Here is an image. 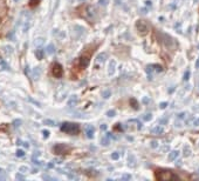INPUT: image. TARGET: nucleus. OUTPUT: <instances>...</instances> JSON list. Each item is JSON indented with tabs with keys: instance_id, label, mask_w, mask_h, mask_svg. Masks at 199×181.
Wrapping results in <instances>:
<instances>
[{
	"instance_id": "nucleus-26",
	"label": "nucleus",
	"mask_w": 199,
	"mask_h": 181,
	"mask_svg": "<svg viewBox=\"0 0 199 181\" xmlns=\"http://www.w3.org/2000/svg\"><path fill=\"white\" fill-rule=\"evenodd\" d=\"M151 119H152V114L151 113H147V114L143 115V120L144 121H150Z\"/></svg>"
},
{
	"instance_id": "nucleus-10",
	"label": "nucleus",
	"mask_w": 199,
	"mask_h": 181,
	"mask_svg": "<svg viewBox=\"0 0 199 181\" xmlns=\"http://www.w3.org/2000/svg\"><path fill=\"white\" fill-rule=\"evenodd\" d=\"M89 61H90V58L88 55H82L80 59H79V64L81 68H85L87 66L89 65Z\"/></svg>"
},
{
	"instance_id": "nucleus-3",
	"label": "nucleus",
	"mask_w": 199,
	"mask_h": 181,
	"mask_svg": "<svg viewBox=\"0 0 199 181\" xmlns=\"http://www.w3.org/2000/svg\"><path fill=\"white\" fill-rule=\"evenodd\" d=\"M61 131L67 133V134H71V135H75L80 132V127L77 124H71V122H65L62 126H61Z\"/></svg>"
},
{
	"instance_id": "nucleus-9",
	"label": "nucleus",
	"mask_w": 199,
	"mask_h": 181,
	"mask_svg": "<svg viewBox=\"0 0 199 181\" xmlns=\"http://www.w3.org/2000/svg\"><path fill=\"white\" fill-rule=\"evenodd\" d=\"M77 101H79V98H77V95L73 94V95H70V97H69V99L67 100V105H68V107H69V108H73L74 106H76Z\"/></svg>"
},
{
	"instance_id": "nucleus-21",
	"label": "nucleus",
	"mask_w": 199,
	"mask_h": 181,
	"mask_svg": "<svg viewBox=\"0 0 199 181\" xmlns=\"http://www.w3.org/2000/svg\"><path fill=\"white\" fill-rule=\"evenodd\" d=\"M150 67H151L152 71H157V72H162L163 71V67L161 65H150Z\"/></svg>"
},
{
	"instance_id": "nucleus-54",
	"label": "nucleus",
	"mask_w": 199,
	"mask_h": 181,
	"mask_svg": "<svg viewBox=\"0 0 199 181\" xmlns=\"http://www.w3.org/2000/svg\"><path fill=\"white\" fill-rule=\"evenodd\" d=\"M32 173H34V174H35V173H38V169H36V168H34L33 171H32Z\"/></svg>"
},
{
	"instance_id": "nucleus-39",
	"label": "nucleus",
	"mask_w": 199,
	"mask_h": 181,
	"mask_svg": "<svg viewBox=\"0 0 199 181\" xmlns=\"http://www.w3.org/2000/svg\"><path fill=\"white\" fill-rule=\"evenodd\" d=\"M15 179H17V180H24V179H25V177H24L22 174H20V173H18L17 175H15Z\"/></svg>"
},
{
	"instance_id": "nucleus-12",
	"label": "nucleus",
	"mask_w": 199,
	"mask_h": 181,
	"mask_svg": "<svg viewBox=\"0 0 199 181\" xmlns=\"http://www.w3.org/2000/svg\"><path fill=\"white\" fill-rule=\"evenodd\" d=\"M115 71H116V61H115V60H111V61L109 63V66H108V74H109V75H114Z\"/></svg>"
},
{
	"instance_id": "nucleus-17",
	"label": "nucleus",
	"mask_w": 199,
	"mask_h": 181,
	"mask_svg": "<svg viewBox=\"0 0 199 181\" xmlns=\"http://www.w3.org/2000/svg\"><path fill=\"white\" fill-rule=\"evenodd\" d=\"M35 55H36V58H38L39 60L43 59V49L41 48V47H39V48L36 49V52H35Z\"/></svg>"
},
{
	"instance_id": "nucleus-29",
	"label": "nucleus",
	"mask_w": 199,
	"mask_h": 181,
	"mask_svg": "<svg viewBox=\"0 0 199 181\" xmlns=\"http://www.w3.org/2000/svg\"><path fill=\"white\" fill-rule=\"evenodd\" d=\"M190 154H191L190 147H189V146H185V148H184V155H185V156H189Z\"/></svg>"
},
{
	"instance_id": "nucleus-58",
	"label": "nucleus",
	"mask_w": 199,
	"mask_h": 181,
	"mask_svg": "<svg viewBox=\"0 0 199 181\" xmlns=\"http://www.w3.org/2000/svg\"><path fill=\"white\" fill-rule=\"evenodd\" d=\"M198 48H199V44H198Z\"/></svg>"
},
{
	"instance_id": "nucleus-25",
	"label": "nucleus",
	"mask_w": 199,
	"mask_h": 181,
	"mask_svg": "<svg viewBox=\"0 0 199 181\" xmlns=\"http://www.w3.org/2000/svg\"><path fill=\"white\" fill-rule=\"evenodd\" d=\"M116 115V111L115 109H109L108 112H107V116H109V118H113V116H115Z\"/></svg>"
},
{
	"instance_id": "nucleus-1",
	"label": "nucleus",
	"mask_w": 199,
	"mask_h": 181,
	"mask_svg": "<svg viewBox=\"0 0 199 181\" xmlns=\"http://www.w3.org/2000/svg\"><path fill=\"white\" fill-rule=\"evenodd\" d=\"M155 177L158 180H173V179H181L177 174H175L171 171H165V169H158L155 172Z\"/></svg>"
},
{
	"instance_id": "nucleus-44",
	"label": "nucleus",
	"mask_w": 199,
	"mask_h": 181,
	"mask_svg": "<svg viewBox=\"0 0 199 181\" xmlns=\"http://www.w3.org/2000/svg\"><path fill=\"white\" fill-rule=\"evenodd\" d=\"M7 38H8V39H10V38H11V39H12V40H14V32H11V33H8V34H7Z\"/></svg>"
},
{
	"instance_id": "nucleus-49",
	"label": "nucleus",
	"mask_w": 199,
	"mask_h": 181,
	"mask_svg": "<svg viewBox=\"0 0 199 181\" xmlns=\"http://www.w3.org/2000/svg\"><path fill=\"white\" fill-rule=\"evenodd\" d=\"M185 118V113H179L178 114V119H184Z\"/></svg>"
},
{
	"instance_id": "nucleus-37",
	"label": "nucleus",
	"mask_w": 199,
	"mask_h": 181,
	"mask_svg": "<svg viewBox=\"0 0 199 181\" xmlns=\"http://www.w3.org/2000/svg\"><path fill=\"white\" fill-rule=\"evenodd\" d=\"M18 145H22V146H24L25 148H28V147H29V145H28L27 142H24V141H20V140L18 141Z\"/></svg>"
},
{
	"instance_id": "nucleus-8",
	"label": "nucleus",
	"mask_w": 199,
	"mask_h": 181,
	"mask_svg": "<svg viewBox=\"0 0 199 181\" xmlns=\"http://www.w3.org/2000/svg\"><path fill=\"white\" fill-rule=\"evenodd\" d=\"M95 8H94V6H88L87 8H85V18L90 21V22H93L94 20H95Z\"/></svg>"
},
{
	"instance_id": "nucleus-22",
	"label": "nucleus",
	"mask_w": 199,
	"mask_h": 181,
	"mask_svg": "<svg viewBox=\"0 0 199 181\" xmlns=\"http://www.w3.org/2000/svg\"><path fill=\"white\" fill-rule=\"evenodd\" d=\"M43 124L47 125V126H50V127H54V126H55V122H54L53 120H50V119H45V120H43Z\"/></svg>"
},
{
	"instance_id": "nucleus-19",
	"label": "nucleus",
	"mask_w": 199,
	"mask_h": 181,
	"mask_svg": "<svg viewBox=\"0 0 199 181\" xmlns=\"http://www.w3.org/2000/svg\"><path fill=\"white\" fill-rule=\"evenodd\" d=\"M43 42H45V39H43V38H38V39H35L34 45H35L36 47H41Z\"/></svg>"
},
{
	"instance_id": "nucleus-11",
	"label": "nucleus",
	"mask_w": 199,
	"mask_h": 181,
	"mask_svg": "<svg viewBox=\"0 0 199 181\" xmlns=\"http://www.w3.org/2000/svg\"><path fill=\"white\" fill-rule=\"evenodd\" d=\"M94 134H95V128H94L93 126H90V125L85 126V135H87V138L93 139V138H94Z\"/></svg>"
},
{
	"instance_id": "nucleus-28",
	"label": "nucleus",
	"mask_w": 199,
	"mask_h": 181,
	"mask_svg": "<svg viewBox=\"0 0 199 181\" xmlns=\"http://www.w3.org/2000/svg\"><path fill=\"white\" fill-rule=\"evenodd\" d=\"M19 172L20 173H26V172H28V167L27 166H20L19 167Z\"/></svg>"
},
{
	"instance_id": "nucleus-48",
	"label": "nucleus",
	"mask_w": 199,
	"mask_h": 181,
	"mask_svg": "<svg viewBox=\"0 0 199 181\" xmlns=\"http://www.w3.org/2000/svg\"><path fill=\"white\" fill-rule=\"evenodd\" d=\"M54 167V162H49L48 165H46V168H53Z\"/></svg>"
},
{
	"instance_id": "nucleus-47",
	"label": "nucleus",
	"mask_w": 199,
	"mask_h": 181,
	"mask_svg": "<svg viewBox=\"0 0 199 181\" xmlns=\"http://www.w3.org/2000/svg\"><path fill=\"white\" fill-rule=\"evenodd\" d=\"M107 128H108V127H107V125H105V124L101 125V130H102V131H107Z\"/></svg>"
},
{
	"instance_id": "nucleus-2",
	"label": "nucleus",
	"mask_w": 199,
	"mask_h": 181,
	"mask_svg": "<svg viewBox=\"0 0 199 181\" xmlns=\"http://www.w3.org/2000/svg\"><path fill=\"white\" fill-rule=\"evenodd\" d=\"M31 18H32V16L26 11H22L20 16H19V25L22 27V32L24 33L27 32L28 28L31 27Z\"/></svg>"
},
{
	"instance_id": "nucleus-6",
	"label": "nucleus",
	"mask_w": 199,
	"mask_h": 181,
	"mask_svg": "<svg viewBox=\"0 0 199 181\" xmlns=\"http://www.w3.org/2000/svg\"><path fill=\"white\" fill-rule=\"evenodd\" d=\"M52 72H53V75H54L55 78H61V77L63 75V68H62V66L60 65V64H57V63H55V64L53 65Z\"/></svg>"
},
{
	"instance_id": "nucleus-14",
	"label": "nucleus",
	"mask_w": 199,
	"mask_h": 181,
	"mask_svg": "<svg viewBox=\"0 0 199 181\" xmlns=\"http://www.w3.org/2000/svg\"><path fill=\"white\" fill-rule=\"evenodd\" d=\"M40 75H41V68L40 67H35L33 69V74H32L33 80H38L40 78Z\"/></svg>"
},
{
	"instance_id": "nucleus-36",
	"label": "nucleus",
	"mask_w": 199,
	"mask_h": 181,
	"mask_svg": "<svg viewBox=\"0 0 199 181\" xmlns=\"http://www.w3.org/2000/svg\"><path fill=\"white\" fill-rule=\"evenodd\" d=\"M130 179H131L130 174H123L122 175V180H130Z\"/></svg>"
},
{
	"instance_id": "nucleus-4",
	"label": "nucleus",
	"mask_w": 199,
	"mask_h": 181,
	"mask_svg": "<svg viewBox=\"0 0 199 181\" xmlns=\"http://www.w3.org/2000/svg\"><path fill=\"white\" fill-rule=\"evenodd\" d=\"M136 30L138 31V33L141 35H145V34H148V32H149V26H148V24L145 21L138 20L136 22Z\"/></svg>"
},
{
	"instance_id": "nucleus-57",
	"label": "nucleus",
	"mask_w": 199,
	"mask_h": 181,
	"mask_svg": "<svg viewBox=\"0 0 199 181\" xmlns=\"http://www.w3.org/2000/svg\"><path fill=\"white\" fill-rule=\"evenodd\" d=\"M0 24H1V18H0Z\"/></svg>"
},
{
	"instance_id": "nucleus-20",
	"label": "nucleus",
	"mask_w": 199,
	"mask_h": 181,
	"mask_svg": "<svg viewBox=\"0 0 199 181\" xmlns=\"http://www.w3.org/2000/svg\"><path fill=\"white\" fill-rule=\"evenodd\" d=\"M0 69H4V71H8V69H10L8 65H7L2 59H0Z\"/></svg>"
},
{
	"instance_id": "nucleus-50",
	"label": "nucleus",
	"mask_w": 199,
	"mask_h": 181,
	"mask_svg": "<svg viewBox=\"0 0 199 181\" xmlns=\"http://www.w3.org/2000/svg\"><path fill=\"white\" fill-rule=\"evenodd\" d=\"M193 126H199V118L195 120V122H193Z\"/></svg>"
},
{
	"instance_id": "nucleus-32",
	"label": "nucleus",
	"mask_w": 199,
	"mask_h": 181,
	"mask_svg": "<svg viewBox=\"0 0 199 181\" xmlns=\"http://www.w3.org/2000/svg\"><path fill=\"white\" fill-rule=\"evenodd\" d=\"M101 144H102L103 146H108V145H109V139H108V136H107V138H103V139L101 140Z\"/></svg>"
},
{
	"instance_id": "nucleus-55",
	"label": "nucleus",
	"mask_w": 199,
	"mask_h": 181,
	"mask_svg": "<svg viewBox=\"0 0 199 181\" xmlns=\"http://www.w3.org/2000/svg\"><path fill=\"white\" fill-rule=\"evenodd\" d=\"M145 2H147V5H148V6H151V1L148 0V1H145Z\"/></svg>"
},
{
	"instance_id": "nucleus-59",
	"label": "nucleus",
	"mask_w": 199,
	"mask_h": 181,
	"mask_svg": "<svg viewBox=\"0 0 199 181\" xmlns=\"http://www.w3.org/2000/svg\"><path fill=\"white\" fill-rule=\"evenodd\" d=\"M15 1H19V0H15Z\"/></svg>"
},
{
	"instance_id": "nucleus-43",
	"label": "nucleus",
	"mask_w": 199,
	"mask_h": 181,
	"mask_svg": "<svg viewBox=\"0 0 199 181\" xmlns=\"http://www.w3.org/2000/svg\"><path fill=\"white\" fill-rule=\"evenodd\" d=\"M42 134H43V138H48L50 133L48 131H46V130H45V131H42Z\"/></svg>"
},
{
	"instance_id": "nucleus-5",
	"label": "nucleus",
	"mask_w": 199,
	"mask_h": 181,
	"mask_svg": "<svg viewBox=\"0 0 199 181\" xmlns=\"http://www.w3.org/2000/svg\"><path fill=\"white\" fill-rule=\"evenodd\" d=\"M53 152L57 155H61V154H67L69 152V147L65 145V144H57L53 147Z\"/></svg>"
},
{
	"instance_id": "nucleus-23",
	"label": "nucleus",
	"mask_w": 199,
	"mask_h": 181,
	"mask_svg": "<svg viewBox=\"0 0 199 181\" xmlns=\"http://www.w3.org/2000/svg\"><path fill=\"white\" fill-rule=\"evenodd\" d=\"M28 102H31V104H33V105H35V106H38V107H40L41 105H40V102L39 101H36V100H34L33 98H31V97H28V98L26 99Z\"/></svg>"
},
{
	"instance_id": "nucleus-30",
	"label": "nucleus",
	"mask_w": 199,
	"mask_h": 181,
	"mask_svg": "<svg viewBox=\"0 0 199 181\" xmlns=\"http://www.w3.org/2000/svg\"><path fill=\"white\" fill-rule=\"evenodd\" d=\"M20 126H21V120L17 119V120L13 121V127H14V128H18V127H20Z\"/></svg>"
},
{
	"instance_id": "nucleus-35",
	"label": "nucleus",
	"mask_w": 199,
	"mask_h": 181,
	"mask_svg": "<svg viewBox=\"0 0 199 181\" xmlns=\"http://www.w3.org/2000/svg\"><path fill=\"white\" fill-rule=\"evenodd\" d=\"M111 158H113L114 160H118V158H119V153H118V152H114V153L111 154Z\"/></svg>"
},
{
	"instance_id": "nucleus-42",
	"label": "nucleus",
	"mask_w": 199,
	"mask_h": 181,
	"mask_svg": "<svg viewBox=\"0 0 199 181\" xmlns=\"http://www.w3.org/2000/svg\"><path fill=\"white\" fill-rule=\"evenodd\" d=\"M166 106H167V102H161V104H159V107H161L162 109L166 108Z\"/></svg>"
},
{
	"instance_id": "nucleus-18",
	"label": "nucleus",
	"mask_w": 199,
	"mask_h": 181,
	"mask_svg": "<svg viewBox=\"0 0 199 181\" xmlns=\"http://www.w3.org/2000/svg\"><path fill=\"white\" fill-rule=\"evenodd\" d=\"M46 52H47V54H54L55 53V46L53 45V44H49L48 46H47V48H46Z\"/></svg>"
},
{
	"instance_id": "nucleus-31",
	"label": "nucleus",
	"mask_w": 199,
	"mask_h": 181,
	"mask_svg": "<svg viewBox=\"0 0 199 181\" xmlns=\"http://www.w3.org/2000/svg\"><path fill=\"white\" fill-rule=\"evenodd\" d=\"M39 2H40V0H31L29 1V6L31 7H35V6L39 5Z\"/></svg>"
},
{
	"instance_id": "nucleus-13",
	"label": "nucleus",
	"mask_w": 199,
	"mask_h": 181,
	"mask_svg": "<svg viewBox=\"0 0 199 181\" xmlns=\"http://www.w3.org/2000/svg\"><path fill=\"white\" fill-rule=\"evenodd\" d=\"M151 133L155 134V135H161V134L164 133V128H163L162 126H156V127H153V128L151 130Z\"/></svg>"
},
{
	"instance_id": "nucleus-27",
	"label": "nucleus",
	"mask_w": 199,
	"mask_h": 181,
	"mask_svg": "<svg viewBox=\"0 0 199 181\" xmlns=\"http://www.w3.org/2000/svg\"><path fill=\"white\" fill-rule=\"evenodd\" d=\"M110 95H111V92H110L109 89H105V91L103 92V98H104V99L110 98Z\"/></svg>"
},
{
	"instance_id": "nucleus-46",
	"label": "nucleus",
	"mask_w": 199,
	"mask_h": 181,
	"mask_svg": "<svg viewBox=\"0 0 199 181\" xmlns=\"http://www.w3.org/2000/svg\"><path fill=\"white\" fill-rule=\"evenodd\" d=\"M53 162L54 164H62V159H55V160H53Z\"/></svg>"
},
{
	"instance_id": "nucleus-40",
	"label": "nucleus",
	"mask_w": 199,
	"mask_h": 181,
	"mask_svg": "<svg viewBox=\"0 0 199 181\" xmlns=\"http://www.w3.org/2000/svg\"><path fill=\"white\" fill-rule=\"evenodd\" d=\"M150 146H151L152 148H156L157 146H158V142L153 140V141H151V142H150Z\"/></svg>"
},
{
	"instance_id": "nucleus-56",
	"label": "nucleus",
	"mask_w": 199,
	"mask_h": 181,
	"mask_svg": "<svg viewBox=\"0 0 199 181\" xmlns=\"http://www.w3.org/2000/svg\"><path fill=\"white\" fill-rule=\"evenodd\" d=\"M182 165V161H177V166H181Z\"/></svg>"
},
{
	"instance_id": "nucleus-45",
	"label": "nucleus",
	"mask_w": 199,
	"mask_h": 181,
	"mask_svg": "<svg viewBox=\"0 0 199 181\" xmlns=\"http://www.w3.org/2000/svg\"><path fill=\"white\" fill-rule=\"evenodd\" d=\"M43 179H45V180H55L54 178H52L49 175H43Z\"/></svg>"
},
{
	"instance_id": "nucleus-51",
	"label": "nucleus",
	"mask_w": 199,
	"mask_h": 181,
	"mask_svg": "<svg viewBox=\"0 0 199 181\" xmlns=\"http://www.w3.org/2000/svg\"><path fill=\"white\" fill-rule=\"evenodd\" d=\"M143 102H144V104H148V102H149V98H144L143 99Z\"/></svg>"
},
{
	"instance_id": "nucleus-34",
	"label": "nucleus",
	"mask_w": 199,
	"mask_h": 181,
	"mask_svg": "<svg viewBox=\"0 0 199 181\" xmlns=\"http://www.w3.org/2000/svg\"><path fill=\"white\" fill-rule=\"evenodd\" d=\"M129 166H130V167L135 166V158H133V156H131V155L129 156Z\"/></svg>"
},
{
	"instance_id": "nucleus-41",
	"label": "nucleus",
	"mask_w": 199,
	"mask_h": 181,
	"mask_svg": "<svg viewBox=\"0 0 199 181\" xmlns=\"http://www.w3.org/2000/svg\"><path fill=\"white\" fill-rule=\"evenodd\" d=\"M189 77H190V71H186L185 72V75H184V80H189Z\"/></svg>"
},
{
	"instance_id": "nucleus-53",
	"label": "nucleus",
	"mask_w": 199,
	"mask_h": 181,
	"mask_svg": "<svg viewBox=\"0 0 199 181\" xmlns=\"http://www.w3.org/2000/svg\"><path fill=\"white\" fill-rule=\"evenodd\" d=\"M196 68H199V58L197 59V63H196Z\"/></svg>"
},
{
	"instance_id": "nucleus-15",
	"label": "nucleus",
	"mask_w": 199,
	"mask_h": 181,
	"mask_svg": "<svg viewBox=\"0 0 199 181\" xmlns=\"http://www.w3.org/2000/svg\"><path fill=\"white\" fill-rule=\"evenodd\" d=\"M2 52H4L6 55H11V54L14 52V48H13L12 46H10V45H6V46L2 47Z\"/></svg>"
},
{
	"instance_id": "nucleus-52",
	"label": "nucleus",
	"mask_w": 199,
	"mask_h": 181,
	"mask_svg": "<svg viewBox=\"0 0 199 181\" xmlns=\"http://www.w3.org/2000/svg\"><path fill=\"white\" fill-rule=\"evenodd\" d=\"M167 122V119H162L161 120V124H166Z\"/></svg>"
},
{
	"instance_id": "nucleus-38",
	"label": "nucleus",
	"mask_w": 199,
	"mask_h": 181,
	"mask_svg": "<svg viewBox=\"0 0 199 181\" xmlns=\"http://www.w3.org/2000/svg\"><path fill=\"white\" fill-rule=\"evenodd\" d=\"M99 5H101V6L108 5V0H99Z\"/></svg>"
},
{
	"instance_id": "nucleus-33",
	"label": "nucleus",
	"mask_w": 199,
	"mask_h": 181,
	"mask_svg": "<svg viewBox=\"0 0 199 181\" xmlns=\"http://www.w3.org/2000/svg\"><path fill=\"white\" fill-rule=\"evenodd\" d=\"M17 156H19V158H24V156H25V152H24L22 149H18Z\"/></svg>"
},
{
	"instance_id": "nucleus-24",
	"label": "nucleus",
	"mask_w": 199,
	"mask_h": 181,
	"mask_svg": "<svg viewBox=\"0 0 199 181\" xmlns=\"http://www.w3.org/2000/svg\"><path fill=\"white\" fill-rule=\"evenodd\" d=\"M130 104H131V107H133V109H138V102L136 101V99H131L130 100Z\"/></svg>"
},
{
	"instance_id": "nucleus-7",
	"label": "nucleus",
	"mask_w": 199,
	"mask_h": 181,
	"mask_svg": "<svg viewBox=\"0 0 199 181\" xmlns=\"http://www.w3.org/2000/svg\"><path fill=\"white\" fill-rule=\"evenodd\" d=\"M107 58H108V54L107 53H100L97 54V57H96V59H95V68L96 69H99L100 66L102 65V64H104V61L107 60Z\"/></svg>"
},
{
	"instance_id": "nucleus-16",
	"label": "nucleus",
	"mask_w": 199,
	"mask_h": 181,
	"mask_svg": "<svg viewBox=\"0 0 199 181\" xmlns=\"http://www.w3.org/2000/svg\"><path fill=\"white\" fill-rule=\"evenodd\" d=\"M178 155H179V152H178V150H172V152L169 154V160H170V161H173V160H176V159L178 158Z\"/></svg>"
}]
</instances>
